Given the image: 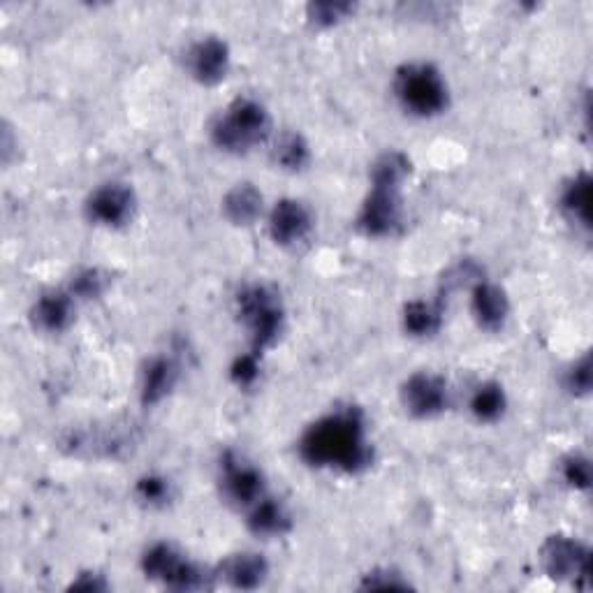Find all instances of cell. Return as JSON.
Returning <instances> with one entry per match:
<instances>
[{
	"label": "cell",
	"mask_w": 593,
	"mask_h": 593,
	"mask_svg": "<svg viewBox=\"0 0 593 593\" xmlns=\"http://www.w3.org/2000/svg\"><path fill=\"white\" fill-rule=\"evenodd\" d=\"M223 213L235 225H254L262 215V193L254 184H237L223 197Z\"/></svg>",
	"instance_id": "ac0fdd59"
},
{
	"label": "cell",
	"mask_w": 593,
	"mask_h": 593,
	"mask_svg": "<svg viewBox=\"0 0 593 593\" xmlns=\"http://www.w3.org/2000/svg\"><path fill=\"white\" fill-rule=\"evenodd\" d=\"M353 10L355 8L348 3H313L309 5V20L316 26H334L341 20H346Z\"/></svg>",
	"instance_id": "d4e9b609"
},
{
	"label": "cell",
	"mask_w": 593,
	"mask_h": 593,
	"mask_svg": "<svg viewBox=\"0 0 593 593\" xmlns=\"http://www.w3.org/2000/svg\"><path fill=\"white\" fill-rule=\"evenodd\" d=\"M104 291V276L98 272V269H86L75 281H72V295L91 299L98 297Z\"/></svg>",
	"instance_id": "484cf974"
},
{
	"label": "cell",
	"mask_w": 593,
	"mask_h": 593,
	"mask_svg": "<svg viewBox=\"0 0 593 593\" xmlns=\"http://www.w3.org/2000/svg\"><path fill=\"white\" fill-rule=\"evenodd\" d=\"M75 318V295L72 293H45L33 304L30 320L33 325L47 334H61L70 328Z\"/></svg>",
	"instance_id": "5bb4252c"
},
{
	"label": "cell",
	"mask_w": 593,
	"mask_h": 593,
	"mask_svg": "<svg viewBox=\"0 0 593 593\" xmlns=\"http://www.w3.org/2000/svg\"><path fill=\"white\" fill-rule=\"evenodd\" d=\"M589 200H591V178L589 174L572 176L561 193V209L572 223L589 227Z\"/></svg>",
	"instance_id": "d6986e66"
},
{
	"label": "cell",
	"mask_w": 593,
	"mask_h": 593,
	"mask_svg": "<svg viewBox=\"0 0 593 593\" xmlns=\"http://www.w3.org/2000/svg\"><path fill=\"white\" fill-rule=\"evenodd\" d=\"M141 568L149 580H158L172 589L193 591L207 586V572L188 561L186 556L170 543H156L141 556Z\"/></svg>",
	"instance_id": "5b68a950"
},
{
	"label": "cell",
	"mask_w": 593,
	"mask_h": 593,
	"mask_svg": "<svg viewBox=\"0 0 593 593\" xmlns=\"http://www.w3.org/2000/svg\"><path fill=\"white\" fill-rule=\"evenodd\" d=\"M301 459L318 469L359 471L371 459L365 418L357 410H336L311 424L299 441Z\"/></svg>",
	"instance_id": "6da1fadb"
},
{
	"label": "cell",
	"mask_w": 593,
	"mask_h": 593,
	"mask_svg": "<svg viewBox=\"0 0 593 593\" xmlns=\"http://www.w3.org/2000/svg\"><path fill=\"white\" fill-rule=\"evenodd\" d=\"M401 401L412 418H434L447 408L450 392H447V383L438 375L420 371L412 373L404 383Z\"/></svg>",
	"instance_id": "9c48e42d"
},
{
	"label": "cell",
	"mask_w": 593,
	"mask_h": 593,
	"mask_svg": "<svg viewBox=\"0 0 593 593\" xmlns=\"http://www.w3.org/2000/svg\"><path fill=\"white\" fill-rule=\"evenodd\" d=\"M219 575L235 589H256L267 580L269 566L256 552H239L227 556L219 568Z\"/></svg>",
	"instance_id": "9a60e30c"
},
{
	"label": "cell",
	"mask_w": 593,
	"mask_h": 593,
	"mask_svg": "<svg viewBox=\"0 0 593 593\" xmlns=\"http://www.w3.org/2000/svg\"><path fill=\"white\" fill-rule=\"evenodd\" d=\"M313 215L299 200H281L269 213V235L279 246H297L311 235Z\"/></svg>",
	"instance_id": "8fae6325"
},
{
	"label": "cell",
	"mask_w": 593,
	"mask_h": 593,
	"mask_svg": "<svg viewBox=\"0 0 593 593\" xmlns=\"http://www.w3.org/2000/svg\"><path fill=\"white\" fill-rule=\"evenodd\" d=\"M561 478L572 490H589L591 464L584 455H568L561 461Z\"/></svg>",
	"instance_id": "603a6c76"
},
{
	"label": "cell",
	"mask_w": 593,
	"mask_h": 593,
	"mask_svg": "<svg viewBox=\"0 0 593 593\" xmlns=\"http://www.w3.org/2000/svg\"><path fill=\"white\" fill-rule=\"evenodd\" d=\"M272 158L274 163L281 165L283 170H304L309 165V144L304 141L301 135L297 133H283L272 149Z\"/></svg>",
	"instance_id": "7402d4cb"
},
{
	"label": "cell",
	"mask_w": 593,
	"mask_h": 593,
	"mask_svg": "<svg viewBox=\"0 0 593 593\" xmlns=\"http://www.w3.org/2000/svg\"><path fill=\"white\" fill-rule=\"evenodd\" d=\"M394 96L412 116L431 119L447 110L450 94L441 72L431 63H406L394 77Z\"/></svg>",
	"instance_id": "3957f363"
},
{
	"label": "cell",
	"mask_w": 593,
	"mask_h": 593,
	"mask_svg": "<svg viewBox=\"0 0 593 593\" xmlns=\"http://www.w3.org/2000/svg\"><path fill=\"white\" fill-rule=\"evenodd\" d=\"M272 133V119L264 104L250 98H239L213 121L211 139L215 147L227 153H248Z\"/></svg>",
	"instance_id": "7a4b0ae2"
},
{
	"label": "cell",
	"mask_w": 593,
	"mask_h": 593,
	"mask_svg": "<svg viewBox=\"0 0 593 593\" xmlns=\"http://www.w3.org/2000/svg\"><path fill=\"white\" fill-rule=\"evenodd\" d=\"M135 193L125 184H104L86 200V215L96 225L121 227L133 219Z\"/></svg>",
	"instance_id": "ba28073f"
},
{
	"label": "cell",
	"mask_w": 593,
	"mask_h": 593,
	"mask_svg": "<svg viewBox=\"0 0 593 593\" xmlns=\"http://www.w3.org/2000/svg\"><path fill=\"white\" fill-rule=\"evenodd\" d=\"M137 498L147 506H163L170 498V482L160 475H144L137 480Z\"/></svg>",
	"instance_id": "cb8c5ba5"
},
{
	"label": "cell",
	"mask_w": 593,
	"mask_h": 593,
	"mask_svg": "<svg viewBox=\"0 0 593 593\" xmlns=\"http://www.w3.org/2000/svg\"><path fill=\"white\" fill-rule=\"evenodd\" d=\"M471 311L478 325L487 332L506 328L510 316V301L496 283L480 281L471 293Z\"/></svg>",
	"instance_id": "4fadbf2b"
},
{
	"label": "cell",
	"mask_w": 593,
	"mask_h": 593,
	"mask_svg": "<svg viewBox=\"0 0 593 593\" xmlns=\"http://www.w3.org/2000/svg\"><path fill=\"white\" fill-rule=\"evenodd\" d=\"M223 492L239 508H250L264 496L262 473L239 457H225L223 464Z\"/></svg>",
	"instance_id": "7c38bea8"
},
{
	"label": "cell",
	"mask_w": 593,
	"mask_h": 593,
	"mask_svg": "<svg viewBox=\"0 0 593 593\" xmlns=\"http://www.w3.org/2000/svg\"><path fill=\"white\" fill-rule=\"evenodd\" d=\"M441 322H443V313L436 304L422 301V299L406 304L404 328L410 336H420V338L434 336L441 330Z\"/></svg>",
	"instance_id": "ffe728a7"
},
{
	"label": "cell",
	"mask_w": 593,
	"mask_h": 593,
	"mask_svg": "<svg viewBox=\"0 0 593 593\" xmlns=\"http://www.w3.org/2000/svg\"><path fill=\"white\" fill-rule=\"evenodd\" d=\"M401 184L371 182V193L359 211L357 225L369 237H387L401 223Z\"/></svg>",
	"instance_id": "8992f818"
},
{
	"label": "cell",
	"mask_w": 593,
	"mask_h": 593,
	"mask_svg": "<svg viewBox=\"0 0 593 593\" xmlns=\"http://www.w3.org/2000/svg\"><path fill=\"white\" fill-rule=\"evenodd\" d=\"M566 387L572 394H586L591 390V362L589 357H582L580 362H575L570 371L566 373Z\"/></svg>",
	"instance_id": "83f0119b"
},
{
	"label": "cell",
	"mask_w": 593,
	"mask_h": 593,
	"mask_svg": "<svg viewBox=\"0 0 593 593\" xmlns=\"http://www.w3.org/2000/svg\"><path fill=\"white\" fill-rule=\"evenodd\" d=\"M506 392L498 383H482L471 394V412L480 422H496L506 412Z\"/></svg>",
	"instance_id": "44dd1931"
},
{
	"label": "cell",
	"mask_w": 593,
	"mask_h": 593,
	"mask_svg": "<svg viewBox=\"0 0 593 593\" xmlns=\"http://www.w3.org/2000/svg\"><path fill=\"white\" fill-rule=\"evenodd\" d=\"M248 529L254 531L256 535L262 538H279L283 533L291 531L293 522L291 515H287L283 503H279L276 498H267L262 496L256 506L248 508Z\"/></svg>",
	"instance_id": "e0dca14e"
},
{
	"label": "cell",
	"mask_w": 593,
	"mask_h": 593,
	"mask_svg": "<svg viewBox=\"0 0 593 593\" xmlns=\"http://www.w3.org/2000/svg\"><path fill=\"white\" fill-rule=\"evenodd\" d=\"M258 371H260V357L258 353L250 350L248 355H242L235 367H232V379H235L237 385L248 387L258 381Z\"/></svg>",
	"instance_id": "4316f807"
},
{
	"label": "cell",
	"mask_w": 593,
	"mask_h": 593,
	"mask_svg": "<svg viewBox=\"0 0 593 593\" xmlns=\"http://www.w3.org/2000/svg\"><path fill=\"white\" fill-rule=\"evenodd\" d=\"M186 70L188 75L205 86H213L225 79L230 70V49L223 40L202 38L186 51Z\"/></svg>",
	"instance_id": "30bf717a"
},
{
	"label": "cell",
	"mask_w": 593,
	"mask_h": 593,
	"mask_svg": "<svg viewBox=\"0 0 593 593\" xmlns=\"http://www.w3.org/2000/svg\"><path fill=\"white\" fill-rule=\"evenodd\" d=\"M549 578L575 582L589 575V547L568 535H552L541 552Z\"/></svg>",
	"instance_id": "52a82bcc"
},
{
	"label": "cell",
	"mask_w": 593,
	"mask_h": 593,
	"mask_svg": "<svg viewBox=\"0 0 593 593\" xmlns=\"http://www.w3.org/2000/svg\"><path fill=\"white\" fill-rule=\"evenodd\" d=\"M239 318L254 341V353H262L279 338L283 328V309L276 293L267 285H248L237 297Z\"/></svg>",
	"instance_id": "277c9868"
},
{
	"label": "cell",
	"mask_w": 593,
	"mask_h": 593,
	"mask_svg": "<svg viewBox=\"0 0 593 593\" xmlns=\"http://www.w3.org/2000/svg\"><path fill=\"white\" fill-rule=\"evenodd\" d=\"M178 369L170 357H153L141 373V404L153 406L163 401L176 385Z\"/></svg>",
	"instance_id": "2e32d148"
}]
</instances>
